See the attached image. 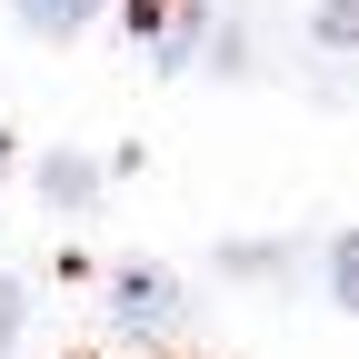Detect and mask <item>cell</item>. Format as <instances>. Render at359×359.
<instances>
[{
    "label": "cell",
    "instance_id": "obj_3",
    "mask_svg": "<svg viewBox=\"0 0 359 359\" xmlns=\"http://www.w3.org/2000/svg\"><path fill=\"white\" fill-rule=\"evenodd\" d=\"M90 180H100V170H90L80 150H50V160H40V190H50L60 210H80V200H90Z\"/></svg>",
    "mask_w": 359,
    "mask_h": 359
},
{
    "label": "cell",
    "instance_id": "obj_6",
    "mask_svg": "<svg viewBox=\"0 0 359 359\" xmlns=\"http://www.w3.org/2000/svg\"><path fill=\"white\" fill-rule=\"evenodd\" d=\"M330 290H339V309H359V230L330 250Z\"/></svg>",
    "mask_w": 359,
    "mask_h": 359
},
{
    "label": "cell",
    "instance_id": "obj_5",
    "mask_svg": "<svg viewBox=\"0 0 359 359\" xmlns=\"http://www.w3.org/2000/svg\"><path fill=\"white\" fill-rule=\"evenodd\" d=\"M320 50H359V0H320Z\"/></svg>",
    "mask_w": 359,
    "mask_h": 359
},
{
    "label": "cell",
    "instance_id": "obj_7",
    "mask_svg": "<svg viewBox=\"0 0 359 359\" xmlns=\"http://www.w3.org/2000/svg\"><path fill=\"white\" fill-rule=\"evenodd\" d=\"M20 309H30V299H20V280H0V349L20 339Z\"/></svg>",
    "mask_w": 359,
    "mask_h": 359
},
{
    "label": "cell",
    "instance_id": "obj_4",
    "mask_svg": "<svg viewBox=\"0 0 359 359\" xmlns=\"http://www.w3.org/2000/svg\"><path fill=\"white\" fill-rule=\"evenodd\" d=\"M90 11H100V0H20V20H30L40 40H70V30H80Z\"/></svg>",
    "mask_w": 359,
    "mask_h": 359
},
{
    "label": "cell",
    "instance_id": "obj_2",
    "mask_svg": "<svg viewBox=\"0 0 359 359\" xmlns=\"http://www.w3.org/2000/svg\"><path fill=\"white\" fill-rule=\"evenodd\" d=\"M110 309H120V330H140V339H160L170 320H180V290H170V269H120L110 280Z\"/></svg>",
    "mask_w": 359,
    "mask_h": 359
},
{
    "label": "cell",
    "instance_id": "obj_1",
    "mask_svg": "<svg viewBox=\"0 0 359 359\" xmlns=\"http://www.w3.org/2000/svg\"><path fill=\"white\" fill-rule=\"evenodd\" d=\"M130 30H140V50L160 70H190L200 50V0H130Z\"/></svg>",
    "mask_w": 359,
    "mask_h": 359
}]
</instances>
